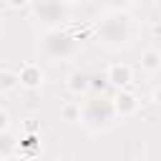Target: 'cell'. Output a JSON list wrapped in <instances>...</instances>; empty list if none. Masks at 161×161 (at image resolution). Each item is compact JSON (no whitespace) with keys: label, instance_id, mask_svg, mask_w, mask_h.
<instances>
[{"label":"cell","instance_id":"cell-1","mask_svg":"<svg viewBox=\"0 0 161 161\" xmlns=\"http://www.w3.org/2000/svg\"><path fill=\"white\" fill-rule=\"evenodd\" d=\"M111 108H113V113H116V116L128 118V116H136V113H138L141 101H138V96H136L131 88H118V91H116V96L111 98Z\"/></svg>","mask_w":161,"mask_h":161},{"label":"cell","instance_id":"cell-2","mask_svg":"<svg viewBox=\"0 0 161 161\" xmlns=\"http://www.w3.org/2000/svg\"><path fill=\"white\" fill-rule=\"evenodd\" d=\"M106 80L118 91V88H128L131 83H133V68L128 65V63H123V60H113V63H108V68H106Z\"/></svg>","mask_w":161,"mask_h":161},{"label":"cell","instance_id":"cell-3","mask_svg":"<svg viewBox=\"0 0 161 161\" xmlns=\"http://www.w3.org/2000/svg\"><path fill=\"white\" fill-rule=\"evenodd\" d=\"M18 78H20V88L35 91V88H40V86H43V80H45V73H43V68H40L38 63H33V60H25V63L20 65V70H18Z\"/></svg>","mask_w":161,"mask_h":161},{"label":"cell","instance_id":"cell-4","mask_svg":"<svg viewBox=\"0 0 161 161\" xmlns=\"http://www.w3.org/2000/svg\"><path fill=\"white\" fill-rule=\"evenodd\" d=\"M138 65H141L143 73H158V70H161V50H158V48H146V50H141Z\"/></svg>","mask_w":161,"mask_h":161},{"label":"cell","instance_id":"cell-5","mask_svg":"<svg viewBox=\"0 0 161 161\" xmlns=\"http://www.w3.org/2000/svg\"><path fill=\"white\" fill-rule=\"evenodd\" d=\"M65 86H68V91H70V93L83 96V93H88V88H91V78H88L83 70H73V73L68 75Z\"/></svg>","mask_w":161,"mask_h":161},{"label":"cell","instance_id":"cell-6","mask_svg":"<svg viewBox=\"0 0 161 161\" xmlns=\"http://www.w3.org/2000/svg\"><path fill=\"white\" fill-rule=\"evenodd\" d=\"M20 88V78H18V70H8L3 68L0 70V91L3 93H13Z\"/></svg>","mask_w":161,"mask_h":161},{"label":"cell","instance_id":"cell-7","mask_svg":"<svg viewBox=\"0 0 161 161\" xmlns=\"http://www.w3.org/2000/svg\"><path fill=\"white\" fill-rule=\"evenodd\" d=\"M60 116H63V121H68V123H78V121L83 118V108H80L78 101H68V103L60 106Z\"/></svg>","mask_w":161,"mask_h":161},{"label":"cell","instance_id":"cell-8","mask_svg":"<svg viewBox=\"0 0 161 161\" xmlns=\"http://www.w3.org/2000/svg\"><path fill=\"white\" fill-rule=\"evenodd\" d=\"M23 131H25V133H40V121L33 118V116L23 118Z\"/></svg>","mask_w":161,"mask_h":161},{"label":"cell","instance_id":"cell-9","mask_svg":"<svg viewBox=\"0 0 161 161\" xmlns=\"http://www.w3.org/2000/svg\"><path fill=\"white\" fill-rule=\"evenodd\" d=\"M10 131V113L5 108H0V136Z\"/></svg>","mask_w":161,"mask_h":161},{"label":"cell","instance_id":"cell-10","mask_svg":"<svg viewBox=\"0 0 161 161\" xmlns=\"http://www.w3.org/2000/svg\"><path fill=\"white\" fill-rule=\"evenodd\" d=\"M151 101H153V106H156V108H161V86H156V88H153Z\"/></svg>","mask_w":161,"mask_h":161},{"label":"cell","instance_id":"cell-11","mask_svg":"<svg viewBox=\"0 0 161 161\" xmlns=\"http://www.w3.org/2000/svg\"><path fill=\"white\" fill-rule=\"evenodd\" d=\"M5 5H8V8H18V10H20V8L30 5V0H5Z\"/></svg>","mask_w":161,"mask_h":161},{"label":"cell","instance_id":"cell-12","mask_svg":"<svg viewBox=\"0 0 161 161\" xmlns=\"http://www.w3.org/2000/svg\"><path fill=\"white\" fill-rule=\"evenodd\" d=\"M60 3H65V5H78L80 0H60Z\"/></svg>","mask_w":161,"mask_h":161}]
</instances>
